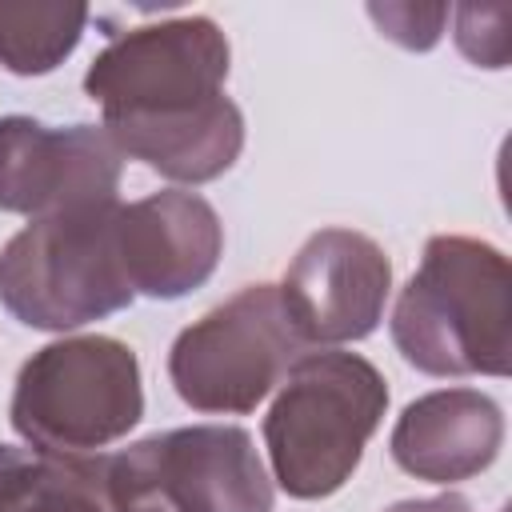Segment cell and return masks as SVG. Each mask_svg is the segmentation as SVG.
Returning <instances> with one entry per match:
<instances>
[{
    "label": "cell",
    "mask_w": 512,
    "mask_h": 512,
    "mask_svg": "<svg viewBox=\"0 0 512 512\" xmlns=\"http://www.w3.org/2000/svg\"><path fill=\"white\" fill-rule=\"evenodd\" d=\"M392 344L424 376H508L512 268L476 236H432L392 308Z\"/></svg>",
    "instance_id": "1"
},
{
    "label": "cell",
    "mask_w": 512,
    "mask_h": 512,
    "mask_svg": "<svg viewBox=\"0 0 512 512\" xmlns=\"http://www.w3.org/2000/svg\"><path fill=\"white\" fill-rule=\"evenodd\" d=\"M388 412V384L360 352H304L264 416L272 480L292 500L340 492Z\"/></svg>",
    "instance_id": "2"
},
{
    "label": "cell",
    "mask_w": 512,
    "mask_h": 512,
    "mask_svg": "<svg viewBox=\"0 0 512 512\" xmlns=\"http://www.w3.org/2000/svg\"><path fill=\"white\" fill-rule=\"evenodd\" d=\"M144 416L136 352L116 336H60L36 348L12 388L8 420L40 456H96Z\"/></svg>",
    "instance_id": "3"
},
{
    "label": "cell",
    "mask_w": 512,
    "mask_h": 512,
    "mask_svg": "<svg viewBox=\"0 0 512 512\" xmlns=\"http://www.w3.org/2000/svg\"><path fill=\"white\" fill-rule=\"evenodd\" d=\"M116 208L84 204L28 220L0 248V304L36 332H76L124 312L136 292L116 248Z\"/></svg>",
    "instance_id": "4"
},
{
    "label": "cell",
    "mask_w": 512,
    "mask_h": 512,
    "mask_svg": "<svg viewBox=\"0 0 512 512\" xmlns=\"http://www.w3.org/2000/svg\"><path fill=\"white\" fill-rule=\"evenodd\" d=\"M304 348L280 288L248 284L172 340L168 380L192 412L244 416L280 388Z\"/></svg>",
    "instance_id": "5"
},
{
    "label": "cell",
    "mask_w": 512,
    "mask_h": 512,
    "mask_svg": "<svg viewBox=\"0 0 512 512\" xmlns=\"http://www.w3.org/2000/svg\"><path fill=\"white\" fill-rule=\"evenodd\" d=\"M108 508L156 504L164 512H272L276 488L256 440L240 424L152 432L104 456Z\"/></svg>",
    "instance_id": "6"
},
{
    "label": "cell",
    "mask_w": 512,
    "mask_h": 512,
    "mask_svg": "<svg viewBox=\"0 0 512 512\" xmlns=\"http://www.w3.org/2000/svg\"><path fill=\"white\" fill-rule=\"evenodd\" d=\"M228 36L208 16H176L128 28L88 64L84 92L100 104V124L176 116L224 96Z\"/></svg>",
    "instance_id": "7"
},
{
    "label": "cell",
    "mask_w": 512,
    "mask_h": 512,
    "mask_svg": "<svg viewBox=\"0 0 512 512\" xmlns=\"http://www.w3.org/2000/svg\"><path fill=\"white\" fill-rule=\"evenodd\" d=\"M392 292V260L352 228H320L292 256L280 300L308 348H336L380 328Z\"/></svg>",
    "instance_id": "8"
},
{
    "label": "cell",
    "mask_w": 512,
    "mask_h": 512,
    "mask_svg": "<svg viewBox=\"0 0 512 512\" xmlns=\"http://www.w3.org/2000/svg\"><path fill=\"white\" fill-rule=\"evenodd\" d=\"M124 156L100 124H44L0 116V212L52 216L120 200Z\"/></svg>",
    "instance_id": "9"
},
{
    "label": "cell",
    "mask_w": 512,
    "mask_h": 512,
    "mask_svg": "<svg viewBox=\"0 0 512 512\" xmlns=\"http://www.w3.org/2000/svg\"><path fill=\"white\" fill-rule=\"evenodd\" d=\"M116 248L136 296L180 300L212 280L224 224L200 192L164 188L116 208Z\"/></svg>",
    "instance_id": "10"
},
{
    "label": "cell",
    "mask_w": 512,
    "mask_h": 512,
    "mask_svg": "<svg viewBox=\"0 0 512 512\" xmlns=\"http://www.w3.org/2000/svg\"><path fill=\"white\" fill-rule=\"evenodd\" d=\"M500 448L504 412L480 388H436L416 396L388 436L400 472L444 488L492 468Z\"/></svg>",
    "instance_id": "11"
},
{
    "label": "cell",
    "mask_w": 512,
    "mask_h": 512,
    "mask_svg": "<svg viewBox=\"0 0 512 512\" xmlns=\"http://www.w3.org/2000/svg\"><path fill=\"white\" fill-rule=\"evenodd\" d=\"M100 128L112 136L120 156L140 160L176 184H208L224 176L244 148V112L228 92L192 112L112 120Z\"/></svg>",
    "instance_id": "12"
},
{
    "label": "cell",
    "mask_w": 512,
    "mask_h": 512,
    "mask_svg": "<svg viewBox=\"0 0 512 512\" xmlns=\"http://www.w3.org/2000/svg\"><path fill=\"white\" fill-rule=\"evenodd\" d=\"M88 20V4L0 0V68H8L12 76H44L60 68L76 52Z\"/></svg>",
    "instance_id": "13"
},
{
    "label": "cell",
    "mask_w": 512,
    "mask_h": 512,
    "mask_svg": "<svg viewBox=\"0 0 512 512\" xmlns=\"http://www.w3.org/2000/svg\"><path fill=\"white\" fill-rule=\"evenodd\" d=\"M16 512H112L104 496V452L44 456V476Z\"/></svg>",
    "instance_id": "14"
},
{
    "label": "cell",
    "mask_w": 512,
    "mask_h": 512,
    "mask_svg": "<svg viewBox=\"0 0 512 512\" xmlns=\"http://www.w3.org/2000/svg\"><path fill=\"white\" fill-rule=\"evenodd\" d=\"M368 16L376 20L380 36L408 52H428L440 44L444 24L452 16L448 4H368Z\"/></svg>",
    "instance_id": "15"
},
{
    "label": "cell",
    "mask_w": 512,
    "mask_h": 512,
    "mask_svg": "<svg viewBox=\"0 0 512 512\" xmlns=\"http://www.w3.org/2000/svg\"><path fill=\"white\" fill-rule=\"evenodd\" d=\"M508 8H456V44L476 68H504L508 64Z\"/></svg>",
    "instance_id": "16"
},
{
    "label": "cell",
    "mask_w": 512,
    "mask_h": 512,
    "mask_svg": "<svg viewBox=\"0 0 512 512\" xmlns=\"http://www.w3.org/2000/svg\"><path fill=\"white\" fill-rule=\"evenodd\" d=\"M40 476H44V456L40 452L0 444V512H16L32 496Z\"/></svg>",
    "instance_id": "17"
},
{
    "label": "cell",
    "mask_w": 512,
    "mask_h": 512,
    "mask_svg": "<svg viewBox=\"0 0 512 512\" xmlns=\"http://www.w3.org/2000/svg\"><path fill=\"white\" fill-rule=\"evenodd\" d=\"M384 512H472V504L460 492H440V496H424V500H396Z\"/></svg>",
    "instance_id": "18"
},
{
    "label": "cell",
    "mask_w": 512,
    "mask_h": 512,
    "mask_svg": "<svg viewBox=\"0 0 512 512\" xmlns=\"http://www.w3.org/2000/svg\"><path fill=\"white\" fill-rule=\"evenodd\" d=\"M116 512H164V508H156V504H128V508H116Z\"/></svg>",
    "instance_id": "19"
}]
</instances>
